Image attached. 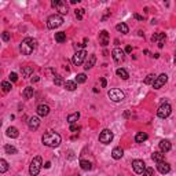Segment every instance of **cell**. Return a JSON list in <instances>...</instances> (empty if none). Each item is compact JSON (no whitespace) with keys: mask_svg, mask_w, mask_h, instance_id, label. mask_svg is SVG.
<instances>
[{"mask_svg":"<svg viewBox=\"0 0 176 176\" xmlns=\"http://www.w3.org/2000/svg\"><path fill=\"white\" fill-rule=\"evenodd\" d=\"M9 171V162L4 158H0V173H4Z\"/></svg>","mask_w":176,"mask_h":176,"instance_id":"31","label":"cell"},{"mask_svg":"<svg viewBox=\"0 0 176 176\" xmlns=\"http://www.w3.org/2000/svg\"><path fill=\"white\" fill-rule=\"evenodd\" d=\"M157 169H158L160 173L165 175V173H169L171 172V165L165 161H161V162H157Z\"/></svg>","mask_w":176,"mask_h":176,"instance_id":"14","label":"cell"},{"mask_svg":"<svg viewBox=\"0 0 176 176\" xmlns=\"http://www.w3.org/2000/svg\"><path fill=\"white\" fill-rule=\"evenodd\" d=\"M10 80H11L12 83H15V81L18 80V76H17V73H14V72H12V73H10Z\"/></svg>","mask_w":176,"mask_h":176,"instance_id":"41","label":"cell"},{"mask_svg":"<svg viewBox=\"0 0 176 176\" xmlns=\"http://www.w3.org/2000/svg\"><path fill=\"white\" fill-rule=\"evenodd\" d=\"M87 58V51L85 50H81V51H76V54L73 55V64L76 65V66H80L81 64H84V61H85Z\"/></svg>","mask_w":176,"mask_h":176,"instance_id":"9","label":"cell"},{"mask_svg":"<svg viewBox=\"0 0 176 176\" xmlns=\"http://www.w3.org/2000/svg\"><path fill=\"white\" fill-rule=\"evenodd\" d=\"M78 119H80V113H78V112L72 113V114L67 116V123H69L70 125H72V124H76V123L78 121Z\"/></svg>","mask_w":176,"mask_h":176,"instance_id":"22","label":"cell"},{"mask_svg":"<svg viewBox=\"0 0 176 176\" xmlns=\"http://www.w3.org/2000/svg\"><path fill=\"white\" fill-rule=\"evenodd\" d=\"M142 175H143V176H153L154 175V169H153V168H150V167H146Z\"/></svg>","mask_w":176,"mask_h":176,"instance_id":"37","label":"cell"},{"mask_svg":"<svg viewBox=\"0 0 176 176\" xmlns=\"http://www.w3.org/2000/svg\"><path fill=\"white\" fill-rule=\"evenodd\" d=\"M116 29H117V30H119L120 33H123V35H127V33L129 32V29H128V25H127V23H124V22L119 23V25L116 26Z\"/></svg>","mask_w":176,"mask_h":176,"instance_id":"26","label":"cell"},{"mask_svg":"<svg viewBox=\"0 0 176 176\" xmlns=\"http://www.w3.org/2000/svg\"><path fill=\"white\" fill-rule=\"evenodd\" d=\"M151 160L156 162H161V161H165V154L161 153V151H154L151 154Z\"/></svg>","mask_w":176,"mask_h":176,"instance_id":"19","label":"cell"},{"mask_svg":"<svg viewBox=\"0 0 176 176\" xmlns=\"http://www.w3.org/2000/svg\"><path fill=\"white\" fill-rule=\"evenodd\" d=\"M48 113H50V106H48V105L41 103V105H39V106H37V114L40 116V117H46V116H48Z\"/></svg>","mask_w":176,"mask_h":176,"instance_id":"17","label":"cell"},{"mask_svg":"<svg viewBox=\"0 0 176 176\" xmlns=\"http://www.w3.org/2000/svg\"><path fill=\"white\" fill-rule=\"evenodd\" d=\"M113 138H114V135H113V132L110 129H103L101 132V135H99V142L103 144H110L113 140Z\"/></svg>","mask_w":176,"mask_h":176,"instance_id":"8","label":"cell"},{"mask_svg":"<svg viewBox=\"0 0 176 176\" xmlns=\"http://www.w3.org/2000/svg\"><path fill=\"white\" fill-rule=\"evenodd\" d=\"M95 62H96V57H95V54L88 55V58H85V62H84V69H85V70L91 69V67H92L94 65H95Z\"/></svg>","mask_w":176,"mask_h":176,"instance_id":"15","label":"cell"},{"mask_svg":"<svg viewBox=\"0 0 176 176\" xmlns=\"http://www.w3.org/2000/svg\"><path fill=\"white\" fill-rule=\"evenodd\" d=\"M112 55H113V59H114L116 62H123L124 61V57H125V52L123 51L121 48H119V47H116L114 50H113V52H112Z\"/></svg>","mask_w":176,"mask_h":176,"instance_id":"12","label":"cell"},{"mask_svg":"<svg viewBox=\"0 0 176 176\" xmlns=\"http://www.w3.org/2000/svg\"><path fill=\"white\" fill-rule=\"evenodd\" d=\"M99 43L103 47H106L107 44H109V33H107L106 30H102V32L99 33Z\"/></svg>","mask_w":176,"mask_h":176,"instance_id":"18","label":"cell"},{"mask_svg":"<svg viewBox=\"0 0 176 176\" xmlns=\"http://www.w3.org/2000/svg\"><path fill=\"white\" fill-rule=\"evenodd\" d=\"M54 84H55V85H64V84H65L64 77H62V76H59V74H57L54 77Z\"/></svg>","mask_w":176,"mask_h":176,"instance_id":"35","label":"cell"},{"mask_svg":"<svg viewBox=\"0 0 176 176\" xmlns=\"http://www.w3.org/2000/svg\"><path fill=\"white\" fill-rule=\"evenodd\" d=\"M51 6L54 7V9H57V11H59L62 15H65V14H67V12H69L67 4H66V2H64V0H52Z\"/></svg>","mask_w":176,"mask_h":176,"instance_id":"6","label":"cell"},{"mask_svg":"<svg viewBox=\"0 0 176 176\" xmlns=\"http://www.w3.org/2000/svg\"><path fill=\"white\" fill-rule=\"evenodd\" d=\"M84 12H85V10H84V9H77V10H76V18H77V19H83Z\"/></svg>","mask_w":176,"mask_h":176,"instance_id":"39","label":"cell"},{"mask_svg":"<svg viewBox=\"0 0 176 176\" xmlns=\"http://www.w3.org/2000/svg\"><path fill=\"white\" fill-rule=\"evenodd\" d=\"M78 2H80V0H72L70 3H72V4H76V3H78Z\"/></svg>","mask_w":176,"mask_h":176,"instance_id":"49","label":"cell"},{"mask_svg":"<svg viewBox=\"0 0 176 176\" xmlns=\"http://www.w3.org/2000/svg\"><path fill=\"white\" fill-rule=\"evenodd\" d=\"M39 80H40V78H39L37 76H35V77H32V81H33V83H37Z\"/></svg>","mask_w":176,"mask_h":176,"instance_id":"47","label":"cell"},{"mask_svg":"<svg viewBox=\"0 0 176 176\" xmlns=\"http://www.w3.org/2000/svg\"><path fill=\"white\" fill-rule=\"evenodd\" d=\"M55 41H58V43H64V41H66V33L65 32L55 33Z\"/></svg>","mask_w":176,"mask_h":176,"instance_id":"30","label":"cell"},{"mask_svg":"<svg viewBox=\"0 0 176 176\" xmlns=\"http://www.w3.org/2000/svg\"><path fill=\"white\" fill-rule=\"evenodd\" d=\"M107 96H109L110 101H113V102H121V101H124L125 94L121 90H119V88H113V90H110L109 92H107Z\"/></svg>","mask_w":176,"mask_h":176,"instance_id":"5","label":"cell"},{"mask_svg":"<svg viewBox=\"0 0 176 176\" xmlns=\"http://www.w3.org/2000/svg\"><path fill=\"white\" fill-rule=\"evenodd\" d=\"M131 51H132V47H131V46H127V47H125V51H124V52H127V54H129Z\"/></svg>","mask_w":176,"mask_h":176,"instance_id":"45","label":"cell"},{"mask_svg":"<svg viewBox=\"0 0 176 176\" xmlns=\"http://www.w3.org/2000/svg\"><path fill=\"white\" fill-rule=\"evenodd\" d=\"M133 17H135L138 21H143V15H139L138 12H135V14H133Z\"/></svg>","mask_w":176,"mask_h":176,"instance_id":"44","label":"cell"},{"mask_svg":"<svg viewBox=\"0 0 176 176\" xmlns=\"http://www.w3.org/2000/svg\"><path fill=\"white\" fill-rule=\"evenodd\" d=\"M156 80V74H149L147 77L144 78V84H153Z\"/></svg>","mask_w":176,"mask_h":176,"instance_id":"38","label":"cell"},{"mask_svg":"<svg viewBox=\"0 0 176 176\" xmlns=\"http://www.w3.org/2000/svg\"><path fill=\"white\" fill-rule=\"evenodd\" d=\"M0 127H2V121H0Z\"/></svg>","mask_w":176,"mask_h":176,"instance_id":"50","label":"cell"},{"mask_svg":"<svg viewBox=\"0 0 176 176\" xmlns=\"http://www.w3.org/2000/svg\"><path fill=\"white\" fill-rule=\"evenodd\" d=\"M123 156H124V150H123L121 147H114V149H113L112 157H113L114 160H120Z\"/></svg>","mask_w":176,"mask_h":176,"instance_id":"21","label":"cell"},{"mask_svg":"<svg viewBox=\"0 0 176 176\" xmlns=\"http://www.w3.org/2000/svg\"><path fill=\"white\" fill-rule=\"evenodd\" d=\"M33 73V67L32 66H25L22 67V76L23 77H30Z\"/></svg>","mask_w":176,"mask_h":176,"instance_id":"32","label":"cell"},{"mask_svg":"<svg viewBox=\"0 0 176 176\" xmlns=\"http://www.w3.org/2000/svg\"><path fill=\"white\" fill-rule=\"evenodd\" d=\"M33 92H35V90H33V87H26L25 90H23V98L25 99H30L33 96Z\"/></svg>","mask_w":176,"mask_h":176,"instance_id":"27","label":"cell"},{"mask_svg":"<svg viewBox=\"0 0 176 176\" xmlns=\"http://www.w3.org/2000/svg\"><path fill=\"white\" fill-rule=\"evenodd\" d=\"M80 167H81V169H84V171L92 169V164H91L90 161H87V160H80Z\"/></svg>","mask_w":176,"mask_h":176,"instance_id":"28","label":"cell"},{"mask_svg":"<svg viewBox=\"0 0 176 176\" xmlns=\"http://www.w3.org/2000/svg\"><path fill=\"white\" fill-rule=\"evenodd\" d=\"M147 133L146 132H138L136 133V136H135V142L136 143H143V142H146L147 140Z\"/></svg>","mask_w":176,"mask_h":176,"instance_id":"24","label":"cell"},{"mask_svg":"<svg viewBox=\"0 0 176 176\" xmlns=\"http://www.w3.org/2000/svg\"><path fill=\"white\" fill-rule=\"evenodd\" d=\"M64 85H65V88H66L67 91H74L76 88H77V84H76V81H72V80H67Z\"/></svg>","mask_w":176,"mask_h":176,"instance_id":"29","label":"cell"},{"mask_svg":"<svg viewBox=\"0 0 176 176\" xmlns=\"http://www.w3.org/2000/svg\"><path fill=\"white\" fill-rule=\"evenodd\" d=\"M171 112H172L171 105L169 103H162L161 106L158 107V110H157V116H158L160 119H167V117H169Z\"/></svg>","mask_w":176,"mask_h":176,"instance_id":"7","label":"cell"},{"mask_svg":"<svg viewBox=\"0 0 176 176\" xmlns=\"http://www.w3.org/2000/svg\"><path fill=\"white\" fill-rule=\"evenodd\" d=\"M41 140H43L44 146H47V147H58L59 144H61L62 142V138L59 133L54 132V131H48V132H46L43 135V138H41Z\"/></svg>","mask_w":176,"mask_h":176,"instance_id":"1","label":"cell"},{"mask_svg":"<svg viewBox=\"0 0 176 176\" xmlns=\"http://www.w3.org/2000/svg\"><path fill=\"white\" fill-rule=\"evenodd\" d=\"M84 46H85V44H83V43H76V44H74V48L77 50V51H81Z\"/></svg>","mask_w":176,"mask_h":176,"instance_id":"43","label":"cell"},{"mask_svg":"<svg viewBox=\"0 0 176 176\" xmlns=\"http://www.w3.org/2000/svg\"><path fill=\"white\" fill-rule=\"evenodd\" d=\"M70 131H72V132H78V131H80V127L76 124H72L70 125Z\"/></svg>","mask_w":176,"mask_h":176,"instance_id":"42","label":"cell"},{"mask_svg":"<svg viewBox=\"0 0 176 176\" xmlns=\"http://www.w3.org/2000/svg\"><path fill=\"white\" fill-rule=\"evenodd\" d=\"M132 168H133V171H135V173L142 175L143 171H144V168H146V164H144L143 160H133V161H132Z\"/></svg>","mask_w":176,"mask_h":176,"instance_id":"10","label":"cell"},{"mask_svg":"<svg viewBox=\"0 0 176 176\" xmlns=\"http://www.w3.org/2000/svg\"><path fill=\"white\" fill-rule=\"evenodd\" d=\"M62 23H64V18H62V15L52 14V15H50L48 19H47V28L48 29H57V28H59Z\"/></svg>","mask_w":176,"mask_h":176,"instance_id":"4","label":"cell"},{"mask_svg":"<svg viewBox=\"0 0 176 176\" xmlns=\"http://www.w3.org/2000/svg\"><path fill=\"white\" fill-rule=\"evenodd\" d=\"M6 135L9 136V138H11V139H15V138L19 136V132H18V129L15 127H10V128H7Z\"/></svg>","mask_w":176,"mask_h":176,"instance_id":"20","label":"cell"},{"mask_svg":"<svg viewBox=\"0 0 176 176\" xmlns=\"http://www.w3.org/2000/svg\"><path fill=\"white\" fill-rule=\"evenodd\" d=\"M167 81H168V76L165 74V73L160 74L158 77H156V80H154V83H153L154 90H160L162 85H165V83H167Z\"/></svg>","mask_w":176,"mask_h":176,"instance_id":"11","label":"cell"},{"mask_svg":"<svg viewBox=\"0 0 176 176\" xmlns=\"http://www.w3.org/2000/svg\"><path fill=\"white\" fill-rule=\"evenodd\" d=\"M87 81V76H85V73H78L77 76H76V84H83V83H85Z\"/></svg>","mask_w":176,"mask_h":176,"instance_id":"33","label":"cell"},{"mask_svg":"<svg viewBox=\"0 0 176 176\" xmlns=\"http://www.w3.org/2000/svg\"><path fill=\"white\" fill-rule=\"evenodd\" d=\"M36 44H37V43H36L35 39H32V37H26V39H23L22 43H21L19 50H21V52H22L23 55H30L33 51H35Z\"/></svg>","mask_w":176,"mask_h":176,"instance_id":"2","label":"cell"},{"mask_svg":"<svg viewBox=\"0 0 176 176\" xmlns=\"http://www.w3.org/2000/svg\"><path fill=\"white\" fill-rule=\"evenodd\" d=\"M4 151H6L7 154H17L18 150L14 146H11V144H6V146H4Z\"/></svg>","mask_w":176,"mask_h":176,"instance_id":"34","label":"cell"},{"mask_svg":"<svg viewBox=\"0 0 176 176\" xmlns=\"http://www.w3.org/2000/svg\"><path fill=\"white\" fill-rule=\"evenodd\" d=\"M2 39H3L4 41H9L10 40V33L9 32H3V33H2Z\"/></svg>","mask_w":176,"mask_h":176,"instance_id":"40","label":"cell"},{"mask_svg":"<svg viewBox=\"0 0 176 176\" xmlns=\"http://www.w3.org/2000/svg\"><path fill=\"white\" fill-rule=\"evenodd\" d=\"M101 84H102V87H103V88H105V87H106V78H102V80H101Z\"/></svg>","mask_w":176,"mask_h":176,"instance_id":"46","label":"cell"},{"mask_svg":"<svg viewBox=\"0 0 176 176\" xmlns=\"http://www.w3.org/2000/svg\"><path fill=\"white\" fill-rule=\"evenodd\" d=\"M116 74L119 76V77H121L123 80H128L129 78V74H128V72L125 69H123V67H119V69L116 70Z\"/></svg>","mask_w":176,"mask_h":176,"instance_id":"25","label":"cell"},{"mask_svg":"<svg viewBox=\"0 0 176 176\" xmlns=\"http://www.w3.org/2000/svg\"><path fill=\"white\" fill-rule=\"evenodd\" d=\"M160 150H161V153H168V151L172 149V144H171V142L169 140H167V139H162L161 142H160Z\"/></svg>","mask_w":176,"mask_h":176,"instance_id":"16","label":"cell"},{"mask_svg":"<svg viewBox=\"0 0 176 176\" xmlns=\"http://www.w3.org/2000/svg\"><path fill=\"white\" fill-rule=\"evenodd\" d=\"M2 90H3L4 92H10V91H11V84H10L9 81H3V83H2Z\"/></svg>","mask_w":176,"mask_h":176,"instance_id":"36","label":"cell"},{"mask_svg":"<svg viewBox=\"0 0 176 176\" xmlns=\"http://www.w3.org/2000/svg\"><path fill=\"white\" fill-rule=\"evenodd\" d=\"M165 37H167V36H165V33H162V32H158V33H156V35H153L151 36V41H153V43H161V41H164L165 40Z\"/></svg>","mask_w":176,"mask_h":176,"instance_id":"23","label":"cell"},{"mask_svg":"<svg viewBox=\"0 0 176 176\" xmlns=\"http://www.w3.org/2000/svg\"><path fill=\"white\" fill-rule=\"evenodd\" d=\"M28 127L30 131H36L40 127V119H39V117H30V119L28 120Z\"/></svg>","mask_w":176,"mask_h":176,"instance_id":"13","label":"cell"},{"mask_svg":"<svg viewBox=\"0 0 176 176\" xmlns=\"http://www.w3.org/2000/svg\"><path fill=\"white\" fill-rule=\"evenodd\" d=\"M41 165H43V160H41L40 156L35 157L30 162V167H29V173L30 176H37L40 173V169H41Z\"/></svg>","mask_w":176,"mask_h":176,"instance_id":"3","label":"cell"},{"mask_svg":"<svg viewBox=\"0 0 176 176\" xmlns=\"http://www.w3.org/2000/svg\"><path fill=\"white\" fill-rule=\"evenodd\" d=\"M44 167H46V168H50V167H51V162H46V164H44Z\"/></svg>","mask_w":176,"mask_h":176,"instance_id":"48","label":"cell"}]
</instances>
